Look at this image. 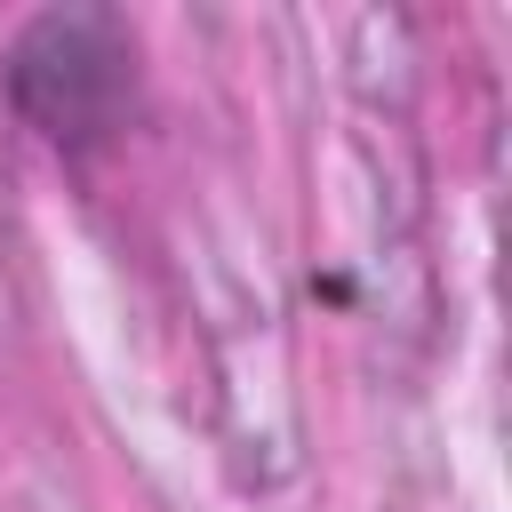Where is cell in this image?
<instances>
[{
    "label": "cell",
    "instance_id": "cell-1",
    "mask_svg": "<svg viewBox=\"0 0 512 512\" xmlns=\"http://www.w3.org/2000/svg\"><path fill=\"white\" fill-rule=\"evenodd\" d=\"M128 88H136V48H128V24L112 8H56L40 16L16 56H8V96L16 112L56 136V144H104L128 112Z\"/></svg>",
    "mask_w": 512,
    "mask_h": 512
}]
</instances>
